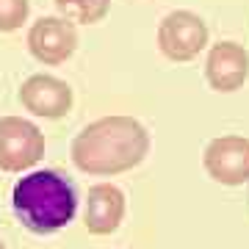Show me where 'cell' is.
Segmentation results:
<instances>
[{
  "instance_id": "6da1fadb",
  "label": "cell",
  "mask_w": 249,
  "mask_h": 249,
  "mask_svg": "<svg viewBox=\"0 0 249 249\" xmlns=\"http://www.w3.org/2000/svg\"><path fill=\"white\" fill-rule=\"evenodd\" d=\"M150 152V133L139 119L124 114L100 116L72 142V163L83 175H122L139 166Z\"/></svg>"
},
{
  "instance_id": "7a4b0ae2",
  "label": "cell",
  "mask_w": 249,
  "mask_h": 249,
  "mask_svg": "<svg viewBox=\"0 0 249 249\" xmlns=\"http://www.w3.org/2000/svg\"><path fill=\"white\" fill-rule=\"evenodd\" d=\"M11 211L25 230L50 235L64 230L78 213V194L70 178L55 169H34L11 188Z\"/></svg>"
},
{
  "instance_id": "3957f363",
  "label": "cell",
  "mask_w": 249,
  "mask_h": 249,
  "mask_svg": "<svg viewBox=\"0 0 249 249\" xmlns=\"http://www.w3.org/2000/svg\"><path fill=\"white\" fill-rule=\"evenodd\" d=\"M45 155V133L22 116H0V172H28Z\"/></svg>"
},
{
  "instance_id": "277c9868",
  "label": "cell",
  "mask_w": 249,
  "mask_h": 249,
  "mask_svg": "<svg viewBox=\"0 0 249 249\" xmlns=\"http://www.w3.org/2000/svg\"><path fill=\"white\" fill-rule=\"evenodd\" d=\"M158 47L169 61H194L208 47V25L194 11H172L158 25Z\"/></svg>"
},
{
  "instance_id": "5b68a950",
  "label": "cell",
  "mask_w": 249,
  "mask_h": 249,
  "mask_svg": "<svg viewBox=\"0 0 249 249\" xmlns=\"http://www.w3.org/2000/svg\"><path fill=\"white\" fill-rule=\"evenodd\" d=\"M28 50L39 64L58 67L70 61L78 50V31L75 22L64 17H42L28 28Z\"/></svg>"
},
{
  "instance_id": "8992f818",
  "label": "cell",
  "mask_w": 249,
  "mask_h": 249,
  "mask_svg": "<svg viewBox=\"0 0 249 249\" xmlns=\"http://www.w3.org/2000/svg\"><path fill=\"white\" fill-rule=\"evenodd\" d=\"M205 172L222 186H244L249 180V139L219 136L205 147Z\"/></svg>"
},
{
  "instance_id": "52a82bcc",
  "label": "cell",
  "mask_w": 249,
  "mask_h": 249,
  "mask_svg": "<svg viewBox=\"0 0 249 249\" xmlns=\"http://www.w3.org/2000/svg\"><path fill=\"white\" fill-rule=\"evenodd\" d=\"M19 103L28 114L45 116V119H61L72 108V89L70 83L55 75H31L19 86Z\"/></svg>"
},
{
  "instance_id": "ba28073f",
  "label": "cell",
  "mask_w": 249,
  "mask_h": 249,
  "mask_svg": "<svg viewBox=\"0 0 249 249\" xmlns=\"http://www.w3.org/2000/svg\"><path fill=\"white\" fill-rule=\"evenodd\" d=\"M205 78L216 91H235L249 78V53L235 42H219L208 50L205 58Z\"/></svg>"
},
{
  "instance_id": "9c48e42d",
  "label": "cell",
  "mask_w": 249,
  "mask_h": 249,
  "mask_svg": "<svg viewBox=\"0 0 249 249\" xmlns=\"http://www.w3.org/2000/svg\"><path fill=\"white\" fill-rule=\"evenodd\" d=\"M124 219V194L114 183H97L86 194L83 224L91 235H111Z\"/></svg>"
},
{
  "instance_id": "30bf717a",
  "label": "cell",
  "mask_w": 249,
  "mask_h": 249,
  "mask_svg": "<svg viewBox=\"0 0 249 249\" xmlns=\"http://www.w3.org/2000/svg\"><path fill=\"white\" fill-rule=\"evenodd\" d=\"M58 17L75 25H97L111 11V0H53Z\"/></svg>"
},
{
  "instance_id": "8fae6325",
  "label": "cell",
  "mask_w": 249,
  "mask_h": 249,
  "mask_svg": "<svg viewBox=\"0 0 249 249\" xmlns=\"http://www.w3.org/2000/svg\"><path fill=\"white\" fill-rule=\"evenodd\" d=\"M31 14V3L28 0H0V34H11L19 31L22 22Z\"/></svg>"
},
{
  "instance_id": "7c38bea8",
  "label": "cell",
  "mask_w": 249,
  "mask_h": 249,
  "mask_svg": "<svg viewBox=\"0 0 249 249\" xmlns=\"http://www.w3.org/2000/svg\"><path fill=\"white\" fill-rule=\"evenodd\" d=\"M0 249H6V244H3V241H0Z\"/></svg>"
}]
</instances>
